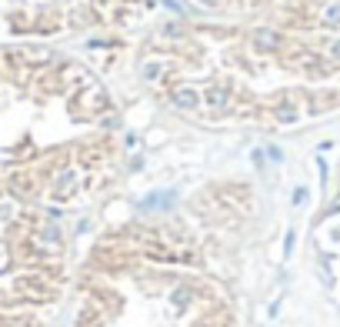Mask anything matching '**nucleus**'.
Here are the masks:
<instances>
[{
    "label": "nucleus",
    "mask_w": 340,
    "mask_h": 327,
    "mask_svg": "<svg viewBox=\"0 0 340 327\" xmlns=\"http://www.w3.org/2000/svg\"><path fill=\"white\" fill-rule=\"evenodd\" d=\"M64 294V240L40 204L0 177V327H43Z\"/></svg>",
    "instance_id": "1"
},
{
    "label": "nucleus",
    "mask_w": 340,
    "mask_h": 327,
    "mask_svg": "<svg viewBox=\"0 0 340 327\" xmlns=\"http://www.w3.org/2000/svg\"><path fill=\"white\" fill-rule=\"evenodd\" d=\"M74 327H237V310L217 284L187 270L130 277L124 287L97 277L80 297Z\"/></svg>",
    "instance_id": "2"
}]
</instances>
